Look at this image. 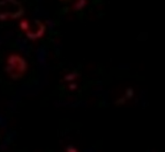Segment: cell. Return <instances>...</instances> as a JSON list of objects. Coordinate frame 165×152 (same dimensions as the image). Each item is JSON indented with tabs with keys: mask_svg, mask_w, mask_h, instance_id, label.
Segmentation results:
<instances>
[{
	"mask_svg": "<svg viewBox=\"0 0 165 152\" xmlns=\"http://www.w3.org/2000/svg\"><path fill=\"white\" fill-rule=\"evenodd\" d=\"M67 151L68 152H77V151H76V149L73 148V147H68V149H67Z\"/></svg>",
	"mask_w": 165,
	"mask_h": 152,
	"instance_id": "6da1fadb",
	"label": "cell"
}]
</instances>
